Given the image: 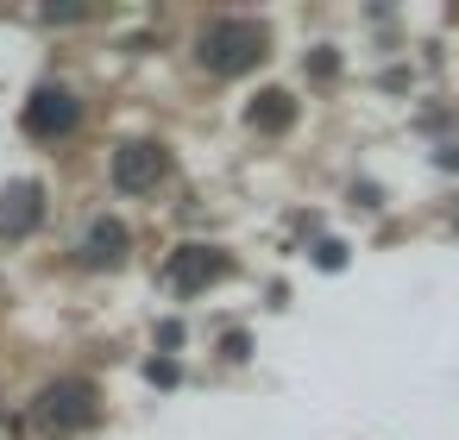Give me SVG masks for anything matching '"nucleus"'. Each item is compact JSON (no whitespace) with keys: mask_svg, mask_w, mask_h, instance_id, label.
<instances>
[{"mask_svg":"<svg viewBox=\"0 0 459 440\" xmlns=\"http://www.w3.org/2000/svg\"><path fill=\"white\" fill-rule=\"evenodd\" d=\"M39 220H45V189H39V183H13V189H0V233H7V239L39 233Z\"/></svg>","mask_w":459,"mask_h":440,"instance_id":"nucleus-6","label":"nucleus"},{"mask_svg":"<svg viewBox=\"0 0 459 440\" xmlns=\"http://www.w3.org/2000/svg\"><path fill=\"white\" fill-rule=\"evenodd\" d=\"M246 120H252V133H290V120H296V101H290L283 89H264V95L246 108Z\"/></svg>","mask_w":459,"mask_h":440,"instance_id":"nucleus-8","label":"nucleus"},{"mask_svg":"<svg viewBox=\"0 0 459 440\" xmlns=\"http://www.w3.org/2000/svg\"><path fill=\"white\" fill-rule=\"evenodd\" d=\"M39 421H45L51 434H76V427H89V421H95V390H89L82 377L45 384V390H39Z\"/></svg>","mask_w":459,"mask_h":440,"instance_id":"nucleus-2","label":"nucleus"},{"mask_svg":"<svg viewBox=\"0 0 459 440\" xmlns=\"http://www.w3.org/2000/svg\"><path fill=\"white\" fill-rule=\"evenodd\" d=\"M214 277H221V252H214V246H177L170 264H164V283H170L177 296H195V289H208Z\"/></svg>","mask_w":459,"mask_h":440,"instance_id":"nucleus-5","label":"nucleus"},{"mask_svg":"<svg viewBox=\"0 0 459 440\" xmlns=\"http://www.w3.org/2000/svg\"><path fill=\"white\" fill-rule=\"evenodd\" d=\"M126 246H133V233L120 227V220H89V233H82V264L89 271H101V264H120L126 258Z\"/></svg>","mask_w":459,"mask_h":440,"instance_id":"nucleus-7","label":"nucleus"},{"mask_svg":"<svg viewBox=\"0 0 459 440\" xmlns=\"http://www.w3.org/2000/svg\"><path fill=\"white\" fill-rule=\"evenodd\" d=\"M82 126V101L70 95V89H32V101H26V133L32 139H70Z\"/></svg>","mask_w":459,"mask_h":440,"instance_id":"nucleus-3","label":"nucleus"},{"mask_svg":"<svg viewBox=\"0 0 459 440\" xmlns=\"http://www.w3.org/2000/svg\"><path fill=\"white\" fill-rule=\"evenodd\" d=\"M164 170H170L164 145H120V151H114V189H120V195H145V189H158Z\"/></svg>","mask_w":459,"mask_h":440,"instance_id":"nucleus-4","label":"nucleus"},{"mask_svg":"<svg viewBox=\"0 0 459 440\" xmlns=\"http://www.w3.org/2000/svg\"><path fill=\"white\" fill-rule=\"evenodd\" d=\"M308 70H315L321 82H333V76H340V57H333V51H315V64H308Z\"/></svg>","mask_w":459,"mask_h":440,"instance_id":"nucleus-9","label":"nucleus"},{"mask_svg":"<svg viewBox=\"0 0 459 440\" xmlns=\"http://www.w3.org/2000/svg\"><path fill=\"white\" fill-rule=\"evenodd\" d=\"M264 57V26L258 20H239V13H221L195 32V64L208 76H239Z\"/></svg>","mask_w":459,"mask_h":440,"instance_id":"nucleus-1","label":"nucleus"},{"mask_svg":"<svg viewBox=\"0 0 459 440\" xmlns=\"http://www.w3.org/2000/svg\"><path fill=\"white\" fill-rule=\"evenodd\" d=\"M0 415H7V409H0Z\"/></svg>","mask_w":459,"mask_h":440,"instance_id":"nucleus-10","label":"nucleus"}]
</instances>
